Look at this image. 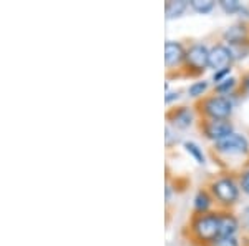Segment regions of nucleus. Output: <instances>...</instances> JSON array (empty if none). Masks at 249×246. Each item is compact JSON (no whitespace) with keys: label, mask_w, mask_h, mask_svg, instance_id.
Masks as SVG:
<instances>
[{"label":"nucleus","mask_w":249,"mask_h":246,"mask_svg":"<svg viewBox=\"0 0 249 246\" xmlns=\"http://www.w3.org/2000/svg\"><path fill=\"white\" fill-rule=\"evenodd\" d=\"M236 87H238V78H234V76H228L226 80H223V82L218 83V85H214V90H213V94L231 96L232 92L236 90Z\"/></svg>","instance_id":"15"},{"label":"nucleus","mask_w":249,"mask_h":246,"mask_svg":"<svg viewBox=\"0 0 249 246\" xmlns=\"http://www.w3.org/2000/svg\"><path fill=\"white\" fill-rule=\"evenodd\" d=\"M232 68H224V70H219V72H214V75H213L211 82H214V85H218V83H221L223 80L228 78V75L231 74Z\"/></svg>","instance_id":"23"},{"label":"nucleus","mask_w":249,"mask_h":246,"mask_svg":"<svg viewBox=\"0 0 249 246\" xmlns=\"http://www.w3.org/2000/svg\"><path fill=\"white\" fill-rule=\"evenodd\" d=\"M208 156L221 173L239 176L249 170V140L239 133H231L226 138L213 143L208 148Z\"/></svg>","instance_id":"1"},{"label":"nucleus","mask_w":249,"mask_h":246,"mask_svg":"<svg viewBox=\"0 0 249 246\" xmlns=\"http://www.w3.org/2000/svg\"><path fill=\"white\" fill-rule=\"evenodd\" d=\"M239 231V218L234 209H219V238H234Z\"/></svg>","instance_id":"10"},{"label":"nucleus","mask_w":249,"mask_h":246,"mask_svg":"<svg viewBox=\"0 0 249 246\" xmlns=\"http://www.w3.org/2000/svg\"><path fill=\"white\" fill-rule=\"evenodd\" d=\"M232 54V58H234V62H238V60H243L246 58L249 55V38L244 40V42H239V43H234V45H228Z\"/></svg>","instance_id":"16"},{"label":"nucleus","mask_w":249,"mask_h":246,"mask_svg":"<svg viewBox=\"0 0 249 246\" xmlns=\"http://www.w3.org/2000/svg\"><path fill=\"white\" fill-rule=\"evenodd\" d=\"M249 96V70L241 72L238 78V87L232 92L231 98H246Z\"/></svg>","instance_id":"14"},{"label":"nucleus","mask_w":249,"mask_h":246,"mask_svg":"<svg viewBox=\"0 0 249 246\" xmlns=\"http://www.w3.org/2000/svg\"><path fill=\"white\" fill-rule=\"evenodd\" d=\"M234 63L232 54L230 47L224 42H216L214 45L210 47V68L214 72L224 70V68H231Z\"/></svg>","instance_id":"9"},{"label":"nucleus","mask_w":249,"mask_h":246,"mask_svg":"<svg viewBox=\"0 0 249 246\" xmlns=\"http://www.w3.org/2000/svg\"><path fill=\"white\" fill-rule=\"evenodd\" d=\"M243 246H249V220H248V225L244 227V231H243Z\"/></svg>","instance_id":"25"},{"label":"nucleus","mask_w":249,"mask_h":246,"mask_svg":"<svg viewBox=\"0 0 249 246\" xmlns=\"http://www.w3.org/2000/svg\"><path fill=\"white\" fill-rule=\"evenodd\" d=\"M164 118H166L168 125L178 128V130H186L190 128L195 122V118H198L193 110V107H188V105H175V107H170L164 114Z\"/></svg>","instance_id":"8"},{"label":"nucleus","mask_w":249,"mask_h":246,"mask_svg":"<svg viewBox=\"0 0 249 246\" xmlns=\"http://www.w3.org/2000/svg\"><path fill=\"white\" fill-rule=\"evenodd\" d=\"M179 96H181V90H175V92H166V95H164V103L166 105H171V102H175V100H178Z\"/></svg>","instance_id":"24"},{"label":"nucleus","mask_w":249,"mask_h":246,"mask_svg":"<svg viewBox=\"0 0 249 246\" xmlns=\"http://www.w3.org/2000/svg\"><path fill=\"white\" fill-rule=\"evenodd\" d=\"M196 130L201 133L206 140L216 143L219 140L234 133V125L231 120H210V118H196Z\"/></svg>","instance_id":"7"},{"label":"nucleus","mask_w":249,"mask_h":246,"mask_svg":"<svg viewBox=\"0 0 249 246\" xmlns=\"http://www.w3.org/2000/svg\"><path fill=\"white\" fill-rule=\"evenodd\" d=\"M210 88V83L204 82V80H201V82H195L193 85H190V88H188V95L193 96L195 100L201 98L203 95H206V90Z\"/></svg>","instance_id":"19"},{"label":"nucleus","mask_w":249,"mask_h":246,"mask_svg":"<svg viewBox=\"0 0 249 246\" xmlns=\"http://www.w3.org/2000/svg\"><path fill=\"white\" fill-rule=\"evenodd\" d=\"M249 38V22L248 20H243V22H238L234 25H231L230 29L224 30L223 34V42L226 45H234V43L244 42V40Z\"/></svg>","instance_id":"11"},{"label":"nucleus","mask_w":249,"mask_h":246,"mask_svg":"<svg viewBox=\"0 0 249 246\" xmlns=\"http://www.w3.org/2000/svg\"><path fill=\"white\" fill-rule=\"evenodd\" d=\"M219 7L230 15L238 14V12L243 10V3L239 0H219Z\"/></svg>","instance_id":"20"},{"label":"nucleus","mask_w":249,"mask_h":246,"mask_svg":"<svg viewBox=\"0 0 249 246\" xmlns=\"http://www.w3.org/2000/svg\"><path fill=\"white\" fill-rule=\"evenodd\" d=\"M214 207V198H213V195L210 193V189L206 187H203L196 191V196H195V207H193V211L196 213H208V211H213V208Z\"/></svg>","instance_id":"12"},{"label":"nucleus","mask_w":249,"mask_h":246,"mask_svg":"<svg viewBox=\"0 0 249 246\" xmlns=\"http://www.w3.org/2000/svg\"><path fill=\"white\" fill-rule=\"evenodd\" d=\"M214 5V0H190V7L198 14H210Z\"/></svg>","instance_id":"17"},{"label":"nucleus","mask_w":249,"mask_h":246,"mask_svg":"<svg viewBox=\"0 0 249 246\" xmlns=\"http://www.w3.org/2000/svg\"><path fill=\"white\" fill-rule=\"evenodd\" d=\"M193 110L198 118L210 120H231L232 115V98L226 95L206 94L201 98L193 102Z\"/></svg>","instance_id":"4"},{"label":"nucleus","mask_w":249,"mask_h":246,"mask_svg":"<svg viewBox=\"0 0 249 246\" xmlns=\"http://www.w3.org/2000/svg\"><path fill=\"white\" fill-rule=\"evenodd\" d=\"M211 246H241L238 238H219L218 241H214Z\"/></svg>","instance_id":"22"},{"label":"nucleus","mask_w":249,"mask_h":246,"mask_svg":"<svg viewBox=\"0 0 249 246\" xmlns=\"http://www.w3.org/2000/svg\"><path fill=\"white\" fill-rule=\"evenodd\" d=\"M208 68H210V47L203 42H191L186 47L181 78H199Z\"/></svg>","instance_id":"5"},{"label":"nucleus","mask_w":249,"mask_h":246,"mask_svg":"<svg viewBox=\"0 0 249 246\" xmlns=\"http://www.w3.org/2000/svg\"><path fill=\"white\" fill-rule=\"evenodd\" d=\"M186 58V45L178 40H166L164 43V75L166 80H179Z\"/></svg>","instance_id":"6"},{"label":"nucleus","mask_w":249,"mask_h":246,"mask_svg":"<svg viewBox=\"0 0 249 246\" xmlns=\"http://www.w3.org/2000/svg\"><path fill=\"white\" fill-rule=\"evenodd\" d=\"M204 187L210 189L214 198L216 209H234L241 196V188L238 183V176L228 175V173H218L211 175L206 180Z\"/></svg>","instance_id":"3"},{"label":"nucleus","mask_w":249,"mask_h":246,"mask_svg":"<svg viewBox=\"0 0 249 246\" xmlns=\"http://www.w3.org/2000/svg\"><path fill=\"white\" fill-rule=\"evenodd\" d=\"M181 236L191 246H211L219 240V209L208 213L191 211L181 228Z\"/></svg>","instance_id":"2"},{"label":"nucleus","mask_w":249,"mask_h":246,"mask_svg":"<svg viewBox=\"0 0 249 246\" xmlns=\"http://www.w3.org/2000/svg\"><path fill=\"white\" fill-rule=\"evenodd\" d=\"M183 147H184V150L190 153V155H191L196 161H198L199 165H204V163H206V160H204L203 148H199L195 142H184V143H183Z\"/></svg>","instance_id":"18"},{"label":"nucleus","mask_w":249,"mask_h":246,"mask_svg":"<svg viewBox=\"0 0 249 246\" xmlns=\"http://www.w3.org/2000/svg\"><path fill=\"white\" fill-rule=\"evenodd\" d=\"M190 3L186 0H168L164 3V12H166V19H176V17H181L183 12L188 9Z\"/></svg>","instance_id":"13"},{"label":"nucleus","mask_w":249,"mask_h":246,"mask_svg":"<svg viewBox=\"0 0 249 246\" xmlns=\"http://www.w3.org/2000/svg\"><path fill=\"white\" fill-rule=\"evenodd\" d=\"M238 183H239L241 191H243L244 195H249V170L243 171L238 176Z\"/></svg>","instance_id":"21"}]
</instances>
